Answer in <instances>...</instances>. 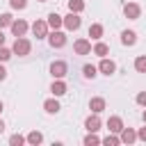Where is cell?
<instances>
[{
    "instance_id": "6da1fadb",
    "label": "cell",
    "mask_w": 146,
    "mask_h": 146,
    "mask_svg": "<svg viewBox=\"0 0 146 146\" xmlns=\"http://www.w3.org/2000/svg\"><path fill=\"white\" fill-rule=\"evenodd\" d=\"M14 55H18V57H25V55H30V50H32V43L25 39V36H16V41H14Z\"/></svg>"
},
{
    "instance_id": "7a4b0ae2",
    "label": "cell",
    "mask_w": 146,
    "mask_h": 146,
    "mask_svg": "<svg viewBox=\"0 0 146 146\" xmlns=\"http://www.w3.org/2000/svg\"><path fill=\"white\" fill-rule=\"evenodd\" d=\"M80 25H82V18H80V14H75V11H68V14L64 16V27H66V30H73V32H75Z\"/></svg>"
},
{
    "instance_id": "3957f363",
    "label": "cell",
    "mask_w": 146,
    "mask_h": 146,
    "mask_svg": "<svg viewBox=\"0 0 146 146\" xmlns=\"http://www.w3.org/2000/svg\"><path fill=\"white\" fill-rule=\"evenodd\" d=\"M48 43H50L52 48H64V46H66V34L59 32V30H52V32L48 34Z\"/></svg>"
},
{
    "instance_id": "277c9868",
    "label": "cell",
    "mask_w": 146,
    "mask_h": 146,
    "mask_svg": "<svg viewBox=\"0 0 146 146\" xmlns=\"http://www.w3.org/2000/svg\"><path fill=\"white\" fill-rule=\"evenodd\" d=\"M32 34L36 39H48V21H34L32 23Z\"/></svg>"
},
{
    "instance_id": "5b68a950",
    "label": "cell",
    "mask_w": 146,
    "mask_h": 146,
    "mask_svg": "<svg viewBox=\"0 0 146 146\" xmlns=\"http://www.w3.org/2000/svg\"><path fill=\"white\" fill-rule=\"evenodd\" d=\"M66 71H68V66H66V62H52L50 64V75L55 78V80H62L64 75H66Z\"/></svg>"
},
{
    "instance_id": "8992f818",
    "label": "cell",
    "mask_w": 146,
    "mask_h": 146,
    "mask_svg": "<svg viewBox=\"0 0 146 146\" xmlns=\"http://www.w3.org/2000/svg\"><path fill=\"white\" fill-rule=\"evenodd\" d=\"M123 14H125V18L137 21V18H139V14H141V7H139L137 2H128V5L123 7Z\"/></svg>"
},
{
    "instance_id": "52a82bcc",
    "label": "cell",
    "mask_w": 146,
    "mask_h": 146,
    "mask_svg": "<svg viewBox=\"0 0 146 146\" xmlns=\"http://www.w3.org/2000/svg\"><path fill=\"white\" fill-rule=\"evenodd\" d=\"M73 50H75V55H89L91 52V41L89 39H78L73 43Z\"/></svg>"
},
{
    "instance_id": "ba28073f",
    "label": "cell",
    "mask_w": 146,
    "mask_h": 146,
    "mask_svg": "<svg viewBox=\"0 0 146 146\" xmlns=\"http://www.w3.org/2000/svg\"><path fill=\"white\" fill-rule=\"evenodd\" d=\"M98 71H100L103 75H112V73L116 71V64H114L112 59H107V57H103V59H100V64H98Z\"/></svg>"
},
{
    "instance_id": "9c48e42d",
    "label": "cell",
    "mask_w": 146,
    "mask_h": 146,
    "mask_svg": "<svg viewBox=\"0 0 146 146\" xmlns=\"http://www.w3.org/2000/svg\"><path fill=\"white\" fill-rule=\"evenodd\" d=\"M125 125H123V119L121 116H110L107 119V130L110 132H121Z\"/></svg>"
},
{
    "instance_id": "30bf717a",
    "label": "cell",
    "mask_w": 146,
    "mask_h": 146,
    "mask_svg": "<svg viewBox=\"0 0 146 146\" xmlns=\"http://www.w3.org/2000/svg\"><path fill=\"white\" fill-rule=\"evenodd\" d=\"M11 32H14V36H25V32H27V23H25L23 18L14 21V23H11Z\"/></svg>"
},
{
    "instance_id": "8fae6325",
    "label": "cell",
    "mask_w": 146,
    "mask_h": 146,
    "mask_svg": "<svg viewBox=\"0 0 146 146\" xmlns=\"http://www.w3.org/2000/svg\"><path fill=\"white\" fill-rule=\"evenodd\" d=\"M50 91H52V96H64L66 94V82L64 80H52V84H50Z\"/></svg>"
},
{
    "instance_id": "7c38bea8",
    "label": "cell",
    "mask_w": 146,
    "mask_h": 146,
    "mask_svg": "<svg viewBox=\"0 0 146 146\" xmlns=\"http://www.w3.org/2000/svg\"><path fill=\"white\" fill-rule=\"evenodd\" d=\"M89 110H91L94 114H100V112L105 110V98H100V96L91 98V100H89Z\"/></svg>"
},
{
    "instance_id": "4fadbf2b",
    "label": "cell",
    "mask_w": 146,
    "mask_h": 146,
    "mask_svg": "<svg viewBox=\"0 0 146 146\" xmlns=\"http://www.w3.org/2000/svg\"><path fill=\"white\" fill-rule=\"evenodd\" d=\"M84 128H87L89 132H96V130H100V119H98V114H91V116H87V121H84Z\"/></svg>"
},
{
    "instance_id": "5bb4252c",
    "label": "cell",
    "mask_w": 146,
    "mask_h": 146,
    "mask_svg": "<svg viewBox=\"0 0 146 146\" xmlns=\"http://www.w3.org/2000/svg\"><path fill=\"white\" fill-rule=\"evenodd\" d=\"M137 141V132L132 128H123L121 130V144H135Z\"/></svg>"
},
{
    "instance_id": "9a60e30c",
    "label": "cell",
    "mask_w": 146,
    "mask_h": 146,
    "mask_svg": "<svg viewBox=\"0 0 146 146\" xmlns=\"http://www.w3.org/2000/svg\"><path fill=\"white\" fill-rule=\"evenodd\" d=\"M64 25V16H59V14H48V27H52V30H59Z\"/></svg>"
},
{
    "instance_id": "2e32d148",
    "label": "cell",
    "mask_w": 146,
    "mask_h": 146,
    "mask_svg": "<svg viewBox=\"0 0 146 146\" xmlns=\"http://www.w3.org/2000/svg\"><path fill=\"white\" fill-rule=\"evenodd\" d=\"M121 41H123V46H135V43H137V32L123 30V32H121Z\"/></svg>"
},
{
    "instance_id": "e0dca14e",
    "label": "cell",
    "mask_w": 146,
    "mask_h": 146,
    "mask_svg": "<svg viewBox=\"0 0 146 146\" xmlns=\"http://www.w3.org/2000/svg\"><path fill=\"white\" fill-rule=\"evenodd\" d=\"M43 110H46L48 114H57V112H59V103H57V96H55V98H48V100L43 103Z\"/></svg>"
},
{
    "instance_id": "ac0fdd59",
    "label": "cell",
    "mask_w": 146,
    "mask_h": 146,
    "mask_svg": "<svg viewBox=\"0 0 146 146\" xmlns=\"http://www.w3.org/2000/svg\"><path fill=\"white\" fill-rule=\"evenodd\" d=\"M89 36H91L94 41H100V36H103V25H100V23H94V25L89 27Z\"/></svg>"
},
{
    "instance_id": "d6986e66",
    "label": "cell",
    "mask_w": 146,
    "mask_h": 146,
    "mask_svg": "<svg viewBox=\"0 0 146 146\" xmlns=\"http://www.w3.org/2000/svg\"><path fill=\"white\" fill-rule=\"evenodd\" d=\"M96 71H98V66H94V64H84V66H82V75H84L87 80H91V78H96V75H98Z\"/></svg>"
},
{
    "instance_id": "ffe728a7",
    "label": "cell",
    "mask_w": 146,
    "mask_h": 146,
    "mask_svg": "<svg viewBox=\"0 0 146 146\" xmlns=\"http://www.w3.org/2000/svg\"><path fill=\"white\" fill-rule=\"evenodd\" d=\"M43 141V135L39 132V130H32L30 135H27V144H32V146H36V144H41Z\"/></svg>"
},
{
    "instance_id": "44dd1931",
    "label": "cell",
    "mask_w": 146,
    "mask_h": 146,
    "mask_svg": "<svg viewBox=\"0 0 146 146\" xmlns=\"http://www.w3.org/2000/svg\"><path fill=\"white\" fill-rule=\"evenodd\" d=\"M110 52V48H107V43H103V41H98L96 46H94V55H98V57H105Z\"/></svg>"
},
{
    "instance_id": "7402d4cb",
    "label": "cell",
    "mask_w": 146,
    "mask_h": 146,
    "mask_svg": "<svg viewBox=\"0 0 146 146\" xmlns=\"http://www.w3.org/2000/svg\"><path fill=\"white\" fill-rule=\"evenodd\" d=\"M82 9H84V0H68V11L80 14Z\"/></svg>"
},
{
    "instance_id": "603a6c76",
    "label": "cell",
    "mask_w": 146,
    "mask_h": 146,
    "mask_svg": "<svg viewBox=\"0 0 146 146\" xmlns=\"http://www.w3.org/2000/svg\"><path fill=\"white\" fill-rule=\"evenodd\" d=\"M135 71L137 73H146V55H139L135 59Z\"/></svg>"
},
{
    "instance_id": "cb8c5ba5",
    "label": "cell",
    "mask_w": 146,
    "mask_h": 146,
    "mask_svg": "<svg viewBox=\"0 0 146 146\" xmlns=\"http://www.w3.org/2000/svg\"><path fill=\"white\" fill-rule=\"evenodd\" d=\"M103 139H98V135L96 132H89L87 137H84V146H94V144H100Z\"/></svg>"
},
{
    "instance_id": "d4e9b609",
    "label": "cell",
    "mask_w": 146,
    "mask_h": 146,
    "mask_svg": "<svg viewBox=\"0 0 146 146\" xmlns=\"http://www.w3.org/2000/svg\"><path fill=\"white\" fill-rule=\"evenodd\" d=\"M11 23H14L11 14H0V30L2 27H11Z\"/></svg>"
},
{
    "instance_id": "484cf974",
    "label": "cell",
    "mask_w": 146,
    "mask_h": 146,
    "mask_svg": "<svg viewBox=\"0 0 146 146\" xmlns=\"http://www.w3.org/2000/svg\"><path fill=\"white\" fill-rule=\"evenodd\" d=\"M25 141H27V137H21V135H11V139H9L11 146H23Z\"/></svg>"
},
{
    "instance_id": "4316f807",
    "label": "cell",
    "mask_w": 146,
    "mask_h": 146,
    "mask_svg": "<svg viewBox=\"0 0 146 146\" xmlns=\"http://www.w3.org/2000/svg\"><path fill=\"white\" fill-rule=\"evenodd\" d=\"M103 144H107V146H116V144H121V137H114V135H107V137L103 139Z\"/></svg>"
},
{
    "instance_id": "83f0119b",
    "label": "cell",
    "mask_w": 146,
    "mask_h": 146,
    "mask_svg": "<svg viewBox=\"0 0 146 146\" xmlns=\"http://www.w3.org/2000/svg\"><path fill=\"white\" fill-rule=\"evenodd\" d=\"M11 55H14V50H9V48L0 46V62H7V59H9Z\"/></svg>"
},
{
    "instance_id": "f1b7e54d",
    "label": "cell",
    "mask_w": 146,
    "mask_h": 146,
    "mask_svg": "<svg viewBox=\"0 0 146 146\" xmlns=\"http://www.w3.org/2000/svg\"><path fill=\"white\" fill-rule=\"evenodd\" d=\"M9 7L11 9H25L27 7V0H9Z\"/></svg>"
},
{
    "instance_id": "f546056e",
    "label": "cell",
    "mask_w": 146,
    "mask_h": 146,
    "mask_svg": "<svg viewBox=\"0 0 146 146\" xmlns=\"http://www.w3.org/2000/svg\"><path fill=\"white\" fill-rule=\"evenodd\" d=\"M135 100H137V105H141V107H146V91H139Z\"/></svg>"
},
{
    "instance_id": "4dcf8cb0",
    "label": "cell",
    "mask_w": 146,
    "mask_h": 146,
    "mask_svg": "<svg viewBox=\"0 0 146 146\" xmlns=\"http://www.w3.org/2000/svg\"><path fill=\"white\" fill-rule=\"evenodd\" d=\"M137 139L146 141V125H144V128H139V132H137Z\"/></svg>"
},
{
    "instance_id": "1f68e13d",
    "label": "cell",
    "mask_w": 146,
    "mask_h": 146,
    "mask_svg": "<svg viewBox=\"0 0 146 146\" xmlns=\"http://www.w3.org/2000/svg\"><path fill=\"white\" fill-rule=\"evenodd\" d=\"M5 78H7V68H5V66H2V64H0V82H2V80H5Z\"/></svg>"
},
{
    "instance_id": "d6a6232c",
    "label": "cell",
    "mask_w": 146,
    "mask_h": 146,
    "mask_svg": "<svg viewBox=\"0 0 146 146\" xmlns=\"http://www.w3.org/2000/svg\"><path fill=\"white\" fill-rule=\"evenodd\" d=\"M5 43V34H2V30H0V46Z\"/></svg>"
},
{
    "instance_id": "836d02e7",
    "label": "cell",
    "mask_w": 146,
    "mask_h": 146,
    "mask_svg": "<svg viewBox=\"0 0 146 146\" xmlns=\"http://www.w3.org/2000/svg\"><path fill=\"white\" fill-rule=\"evenodd\" d=\"M2 130H5V123H2V119H0V132H2Z\"/></svg>"
},
{
    "instance_id": "e575fe53",
    "label": "cell",
    "mask_w": 146,
    "mask_h": 146,
    "mask_svg": "<svg viewBox=\"0 0 146 146\" xmlns=\"http://www.w3.org/2000/svg\"><path fill=\"white\" fill-rule=\"evenodd\" d=\"M141 119H144V123H146V110H144V114H141Z\"/></svg>"
},
{
    "instance_id": "d590c367",
    "label": "cell",
    "mask_w": 146,
    "mask_h": 146,
    "mask_svg": "<svg viewBox=\"0 0 146 146\" xmlns=\"http://www.w3.org/2000/svg\"><path fill=\"white\" fill-rule=\"evenodd\" d=\"M2 110H5V105H2V100H0V114H2Z\"/></svg>"
},
{
    "instance_id": "8d00e7d4",
    "label": "cell",
    "mask_w": 146,
    "mask_h": 146,
    "mask_svg": "<svg viewBox=\"0 0 146 146\" xmlns=\"http://www.w3.org/2000/svg\"><path fill=\"white\" fill-rule=\"evenodd\" d=\"M39 2H46V0H39Z\"/></svg>"
}]
</instances>
